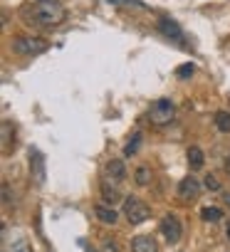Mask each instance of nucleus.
<instances>
[{
    "label": "nucleus",
    "mask_w": 230,
    "mask_h": 252,
    "mask_svg": "<svg viewBox=\"0 0 230 252\" xmlns=\"http://www.w3.org/2000/svg\"><path fill=\"white\" fill-rule=\"evenodd\" d=\"M101 176H104V181H109V183H119V181H124V176H127V166H124V161H119V158L106 161L104 168H101Z\"/></svg>",
    "instance_id": "obj_6"
},
{
    "label": "nucleus",
    "mask_w": 230,
    "mask_h": 252,
    "mask_svg": "<svg viewBox=\"0 0 230 252\" xmlns=\"http://www.w3.org/2000/svg\"><path fill=\"white\" fill-rule=\"evenodd\" d=\"M124 215H127V220H129L131 225H141V222L149 220L151 210H149V205H146L144 200H139L136 195H127V198H124Z\"/></svg>",
    "instance_id": "obj_4"
},
{
    "label": "nucleus",
    "mask_w": 230,
    "mask_h": 252,
    "mask_svg": "<svg viewBox=\"0 0 230 252\" xmlns=\"http://www.w3.org/2000/svg\"><path fill=\"white\" fill-rule=\"evenodd\" d=\"M131 252H159V245L151 235H136L131 240Z\"/></svg>",
    "instance_id": "obj_9"
},
{
    "label": "nucleus",
    "mask_w": 230,
    "mask_h": 252,
    "mask_svg": "<svg viewBox=\"0 0 230 252\" xmlns=\"http://www.w3.org/2000/svg\"><path fill=\"white\" fill-rule=\"evenodd\" d=\"M193 72H196V64L193 62H186V64H181V69L176 74H178V79H188V77H193Z\"/></svg>",
    "instance_id": "obj_18"
},
{
    "label": "nucleus",
    "mask_w": 230,
    "mask_h": 252,
    "mask_svg": "<svg viewBox=\"0 0 230 252\" xmlns=\"http://www.w3.org/2000/svg\"><path fill=\"white\" fill-rule=\"evenodd\" d=\"M101 200L106 203V205H114L119 198H122V193H119V186L117 183H109V181H101Z\"/></svg>",
    "instance_id": "obj_10"
},
{
    "label": "nucleus",
    "mask_w": 230,
    "mask_h": 252,
    "mask_svg": "<svg viewBox=\"0 0 230 252\" xmlns=\"http://www.w3.org/2000/svg\"><path fill=\"white\" fill-rule=\"evenodd\" d=\"M40 3H45V0H40Z\"/></svg>",
    "instance_id": "obj_23"
},
{
    "label": "nucleus",
    "mask_w": 230,
    "mask_h": 252,
    "mask_svg": "<svg viewBox=\"0 0 230 252\" xmlns=\"http://www.w3.org/2000/svg\"><path fill=\"white\" fill-rule=\"evenodd\" d=\"M30 156L35 158V171H37V183H42V181H45V168H42V156H40V151H33Z\"/></svg>",
    "instance_id": "obj_17"
},
{
    "label": "nucleus",
    "mask_w": 230,
    "mask_h": 252,
    "mask_svg": "<svg viewBox=\"0 0 230 252\" xmlns=\"http://www.w3.org/2000/svg\"><path fill=\"white\" fill-rule=\"evenodd\" d=\"M198 193H200V183H198L196 178L188 176V178L181 181V186H178V198H181V200H196Z\"/></svg>",
    "instance_id": "obj_8"
},
{
    "label": "nucleus",
    "mask_w": 230,
    "mask_h": 252,
    "mask_svg": "<svg viewBox=\"0 0 230 252\" xmlns=\"http://www.w3.org/2000/svg\"><path fill=\"white\" fill-rule=\"evenodd\" d=\"M23 18L30 25H35V28H55V25H60L67 18V13H65V8L57 3V0H45V3H37V5L28 8L23 13Z\"/></svg>",
    "instance_id": "obj_1"
},
{
    "label": "nucleus",
    "mask_w": 230,
    "mask_h": 252,
    "mask_svg": "<svg viewBox=\"0 0 230 252\" xmlns=\"http://www.w3.org/2000/svg\"><path fill=\"white\" fill-rule=\"evenodd\" d=\"M173 116H176V104L171 99H156L149 109V119L154 126H166L173 121Z\"/></svg>",
    "instance_id": "obj_3"
},
{
    "label": "nucleus",
    "mask_w": 230,
    "mask_h": 252,
    "mask_svg": "<svg viewBox=\"0 0 230 252\" xmlns=\"http://www.w3.org/2000/svg\"><path fill=\"white\" fill-rule=\"evenodd\" d=\"M161 232H164V237H166L168 245H176L181 240V220L176 215H166L161 220Z\"/></svg>",
    "instance_id": "obj_7"
},
{
    "label": "nucleus",
    "mask_w": 230,
    "mask_h": 252,
    "mask_svg": "<svg viewBox=\"0 0 230 252\" xmlns=\"http://www.w3.org/2000/svg\"><path fill=\"white\" fill-rule=\"evenodd\" d=\"M200 218H203L205 222H218V220L223 218V213H220L218 208H203V210H200Z\"/></svg>",
    "instance_id": "obj_16"
},
{
    "label": "nucleus",
    "mask_w": 230,
    "mask_h": 252,
    "mask_svg": "<svg viewBox=\"0 0 230 252\" xmlns=\"http://www.w3.org/2000/svg\"><path fill=\"white\" fill-rule=\"evenodd\" d=\"M203 186H205L208 190H213V193H215V190H220V183H218V178H215V176H210V173L205 176V181H203Z\"/></svg>",
    "instance_id": "obj_19"
},
{
    "label": "nucleus",
    "mask_w": 230,
    "mask_h": 252,
    "mask_svg": "<svg viewBox=\"0 0 230 252\" xmlns=\"http://www.w3.org/2000/svg\"><path fill=\"white\" fill-rule=\"evenodd\" d=\"M223 200H225V205L230 208V193H225V195H223Z\"/></svg>",
    "instance_id": "obj_20"
},
{
    "label": "nucleus",
    "mask_w": 230,
    "mask_h": 252,
    "mask_svg": "<svg viewBox=\"0 0 230 252\" xmlns=\"http://www.w3.org/2000/svg\"><path fill=\"white\" fill-rule=\"evenodd\" d=\"M47 47H50V42H47V40H42V37H33V35H20V37H15V40H13V52L25 55V57L42 55Z\"/></svg>",
    "instance_id": "obj_2"
},
{
    "label": "nucleus",
    "mask_w": 230,
    "mask_h": 252,
    "mask_svg": "<svg viewBox=\"0 0 230 252\" xmlns=\"http://www.w3.org/2000/svg\"><path fill=\"white\" fill-rule=\"evenodd\" d=\"M228 173H230V158H228Z\"/></svg>",
    "instance_id": "obj_22"
},
{
    "label": "nucleus",
    "mask_w": 230,
    "mask_h": 252,
    "mask_svg": "<svg viewBox=\"0 0 230 252\" xmlns=\"http://www.w3.org/2000/svg\"><path fill=\"white\" fill-rule=\"evenodd\" d=\"M159 32L166 37V40H171V42H176V45H181L183 50H188L186 45V35H183V30H181V25L176 23V20H171L168 15H164V18H159Z\"/></svg>",
    "instance_id": "obj_5"
},
{
    "label": "nucleus",
    "mask_w": 230,
    "mask_h": 252,
    "mask_svg": "<svg viewBox=\"0 0 230 252\" xmlns=\"http://www.w3.org/2000/svg\"><path fill=\"white\" fill-rule=\"evenodd\" d=\"M139 144H141V134L136 131V134H134V136L127 141V146H124V154H127V156H134V154L139 151Z\"/></svg>",
    "instance_id": "obj_15"
},
{
    "label": "nucleus",
    "mask_w": 230,
    "mask_h": 252,
    "mask_svg": "<svg viewBox=\"0 0 230 252\" xmlns=\"http://www.w3.org/2000/svg\"><path fill=\"white\" fill-rule=\"evenodd\" d=\"M225 235H228V240H230V222H228V227H225Z\"/></svg>",
    "instance_id": "obj_21"
},
{
    "label": "nucleus",
    "mask_w": 230,
    "mask_h": 252,
    "mask_svg": "<svg viewBox=\"0 0 230 252\" xmlns=\"http://www.w3.org/2000/svg\"><path fill=\"white\" fill-rule=\"evenodd\" d=\"M94 213H97V218L104 222V225H114V222H117V210H114V208H106V205H97L94 208Z\"/></svg>",
    "instance_id": "obj_11"
},
{
    "label": "nucleus",
    "mask_w": 230,
    "mask_h": 252,
    "mask_svg": "<svg viewBox=\"0 0 230 252\" xmlns=\"http://www.w3.org/2000/svg\"><path fill=\"white\" fill-rule=\"evenodd\" d=\"M186 156H188V163H191V168H193V171L203 168V163H205V156H203V151H200L198 146H191Z\"/></svg>",
    "instance_id": "obj_13"
},
{
    "label": "nucleus",
    "mask_w": 230,
    "mask_h": 252,
    "mask_svg": "<svg viewBox=\"0 0 230 252\" xmlns=\"http://www.w3.org/2000/svg\"><path fill=\"white\" fill-rule=\"evenodd\" d=\"M213 121H215V126H218V131L230 134V111H218Z\"/></svg>",
    "instance_id": "obj_14"
},
{
    "label": "nucleus",
    "mask_w": 230,
    "mask_h": 252,
    "mask_svg": "<svg viewBox=\"0 0 230 252\" xmlns=\"http://www.w3.org/2000/svg\"><path fill=\"white\" fill-rule=\"evenodd\" d=\"M134 181H136V186H141V188L151 186V166H146V163L136 166V171H134Z\"/></svg>",
    "instance_id": "obj_12"
}]
</instances>
